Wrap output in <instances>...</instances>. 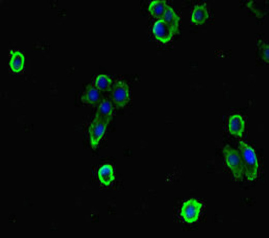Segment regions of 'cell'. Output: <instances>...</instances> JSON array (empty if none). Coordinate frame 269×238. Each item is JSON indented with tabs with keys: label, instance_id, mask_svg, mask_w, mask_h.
I'll list each match as a JSON object with an SVG mask.
<instances>
[{
	"label": "cell",
	"instance_id": "cell-1",
	"mask_svg": "<svg viewBox=\"0 0 269 238\" xmlns=\"http://www.w3.org/2000/svg\"><path fill=\"white\" fill-rule=\"evenodd\" d=\"M239 150L244 174L248 181H254L257 177L259 167L256 153L252 147L243 141L239 143Z\"/></svg>",
	"mask_w": 269,
	"mask_h": 238
},
{
	"label": "cell",
	"instance_id": "cell-2",
	"mask_svg": "<svg viewBox=\"0 0 269 238\" xmlns=\"http://www.w3.org/2000/svg\"><path fill=\"white\" fill-rule=\"evenodd\" d=\"M225 162L233 174L238 180L244 178V171L240 152L227 145L223 149Z\"/></svg>",
	"mask_w": 269,
	"mask_h": 238
},
{
	"label": "cell",
	"instance_id": "cell-3",
	"mask_svg": "<svg viewBox=\"0 0 269 238\" xmlns=\"http://www.w3.org/2000/svg\"><path fill=\"white\" fill-rule=\"evenodd\" d=\"M110 92L111 100L118 108L125 107L131 100L129 87L124 81L117 82L112 86Z\"/></svg>",
	"mask_w": 269,
	"mask_h": 238
},
{
	"label": "cell",
	"instance_id": "cell-4",
	"mask_svg": "<svg viewBox=\"0 0 269 238\" xmlns=\"http://www.w3.org/2000/svg\"><path fill=\"white\" fill-rule=\"evenodd\" d=\"M202 204L197 200L191 199L184 203L181 209L180 215L188 224L197 221L200 215Z\"/></svg>",
	"mask_w": 269,
	"mask_h": 238
},
{
	"label": "cell",
	"instance_id": "cell-5",
	"mask_svg": "<svg viewBox=\"0 0 269 238\" xmlns=\"http://www.w3.org/2000/svg\"><path fill=\"white\" fill-rule=\"evenodd\" d=\"M108 124L107 123L94 118L89 128L90 143L92 147L96 149L105 134Z\"/></svg>",
	"mask_w": 269,
	"mask_h": 238
},
{
	"label": "cell",
	"instance_id": "cell-6",
	"mask_svg": "<svg viewBox=\"0 0 269 238\" xmlns=\"http://www.w3.org/2000/svg\"><path fill=\"white\" fill-rule=\"evenodd\" d=\"M152 32L156 39L163 43L170 42L175 34L171 26L163 20H159L155 23Z\"/></svg>",
	"mask_w": 269,
	"mask_h": 238
},
{
	"label": "cell",
	"instance_id": "cell-7",
	"mask_svg": "<svg viewBox=\"0 0 269 238\" xmlns=\"http://www.w3.org/2000/svg\"><path fill=\"white\" fill-rule=\"evenodd\" d=\"M81 99L83 103L94 106L99 105L103 99L101 92L94 85H89L86 88Z\"/></svg>",
	"mask_w": 269,
	"mask_h": 238
},
{
	"label": "cell",
	"instance_id": "cell-8",
	"mask_svg": "<svg viewBox=\"0 0 269 238\" xmlns=\"http://www.w3.org/2000/svg\"><path fill=\"white\" fill-rule=\"evenodd\" d=\"M113 111L112 102L108 99H103L98 105L94 118L105 122L109 124L113 117Z\"/></svg>",
	"mask_w": 269,
	"mask_h": 238
},
{
	"label": "cell",
	"instance_id": "cell-9",
	"mask_svg": "<svg viewBox=\"0 0 269 238\" xmlns=\"http://www.w3.org/2000/svg\"><path fill=\"white\" fill-rule=\"evenodd\" d=\"M245 128V122L239 114L232 116L229 120L228 129L230 134L237 137H242Z\"/></svg>",
	"mask_w": 269,
	"mask_h": 238
},
{
	"label": "cell",
	"instance_id": "cell-10",
	"mask_svg": "<svg viewBox=\"0 0 269 238\" xmlns=\"http://www.w3.org/2000/svg\"><path fill=\"white\" fill-rule=\"evenodd\" d=\"M168 6V5L165 0H154L150 4L148 10L155 18L162 20Z\"/></svg>",
	"mask_w": 269,
	"mask_h": 238
},
{
	"label": "cell",
	"instance_id": "cell-11",
	"mask_svg": "<svg viewBox=\"0 0 269 238\" xmlns=\"http://www.w3.org/2000/svg\"><path fill=\"white\" fill-rule=\"evenodd\" d=\"M98 175L101 183L106 186H109L115 180L113 169L108 164L102 166L99 169Z\"/></svg>",
	"mask_w": 269,
	"mask_h": 238
},
{
	"label": "cell",
	"instance_id": "cell-12",
	"mask_svg": "<svg viewBox=\"0 0 269 238\" xmlns=\"http://www.w3.org/2000/svg\"><path fill=\"white\" fill-rule=\"evenodd\" d=\"M162 20L171 26L175 34L179 33L180 18L175 11L173 10L172 7L168 5Z\"/></svg>",
	"mask_w": 269,
	"mask_h": 238
},
{
	"label": "cell",
	"instance_id": "cell-13",
	"mask_svg": "<svg viewBox=\"0 0 269 238\" xmlns=\"http://www.w3.org/2000/svg\"><path fill=\"white\" fill-rule=\"evenodd\" d=\"M209 17L205 5H197L195 7L192 14V22L197 25L204 24Z\"/></svg>",
	"mask_w": 269,
	"mask_h": 238
},
{
	"label": "cell",
	"instance_id": "cell-14",
	"mask_svg": "<svg viewBox=\"0 0 269 238\" xmlns=\"http://www.w3.org/2000/svg\"><path fill=\"white\" fill-rule=\"evenodd\" d=\"M12 57L10 62V66L13 72L19 73L24 68L25 58L20 51L12 50L11 51Z\"/></svg>",
	"mask_w": 269,
	"mask_h": 238
},
{
	"label": "cell",
	"instance_id": "cell-15",
	"mask_svg": "<svg viewBox=\"0 0 269 238\" xmlns=\"http://www.w3.org/2000/svg\"><path fill=\"white\" fill-rule=\"evenodd\" d=\"M112 81L107 75H99L94 83V85L101 92H109L111 90Z\"/></svg>",
	"mask_w": 269,
	"mask_h": 238
},
{
	"label": "cell",
	"instance_id": "cell-16",
	"mask_svg": "<svg viewBox=\"0 0 269 238\" xmlns=\"http://www.w3.org/2000/svg\"><path fill=\"white\" fill-rule=\"evenodd\" d=\"M260 54L263 60L266 63H269V46L268 44L263 41H260L258 43Z\"/></svg>",
	"mask_w": 269,
	"mask_h": 238
}]
</instances>
